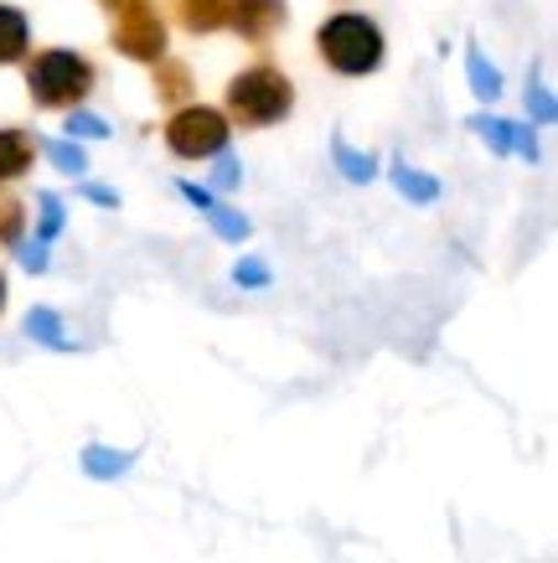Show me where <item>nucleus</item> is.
Returning a JSON list of instances; mask_svg holds the SVG:
<instances>
[{
	"mask_svg": "<svg viewBox=\"0 0 558 563\" xmlns=\"http://www.w3.org/2000/svg\"><path fill=\"white\" fill-rule=\"evenodd\" d=\"M289 109H295V84L270 63H254L228 84V114L222 120L243 124V130H264V124L285 120Z\"/></svg>",
	"mask_w": 558,
	"mask_h": 563,
	"instance_id": "obj_1",
	"label": "nucleus"
},
{
	"mask_svg": "<svg viewBox=\"0 0 558 563\" xmlns=\"http://www.w3.org/2000/svg\"><path fill=\"white\" fill-rule=\"evenodd\" d=\"M94 63L68 47H47L26 63V93L36 109H78L94 93Z\"/></svg>",
	"mask_w": 558,
	"mask_h": 563,
	"instance_id": "obj_2",
	"label": "nucleus"
},
{
	"mask_svg": "<svg viewBox=\"0 0 558 563\" xmlns=\"http://www.w3.org/2000/svg\"><path fill=\"white\" fill-rule=\"evenodd\" d=\"M316 52L331 73H347V78H362V73L383 68V32L378 21L357 16V11H341V16L321 21L316 32Z\"/></svg>",
	"mask_w": 558,
	"mask_h": 563,
	"instance_id": "obj_3",
	"label": "nucleus"
},
{
	"mask_svg": "<svg viewBox=\"0 0 558 563\" xmlns=\"http://www.w3.org/2000/svg\"><path fill=\"white\" fill-rule=\"evenodd\" d=\"M166 145H171V155H182V161H207V155H222V151H228V120H222V109L192 103V109H182V114H171Z\"/></svg>",
	"mask_w": 558,
	"mask_h": 563,
	"instance_id": "obj_4",
	"label": "nucleus"
},
{
	"mask_svg": "<svg viewBox=\"0 0 558 563\" xmlns=\"http://www.w3.org/2000/svg\"><path fill=\"white\" fill-rule=\"evenodd\" d=\"M114 52L135 57V63H161L166 57V21L155 11H135V16H119L114 21Z\"/></svg>",
	"mask_w": 558,
	"mask_h": 563,
	"instance_id": "obj_5",
	"label": "nucleus"
},
{
	"mask_svg": "<svg viewBox=\"0 0 558 563\" xmlns=\"http://www.w3.org/2000/svg\"><path fill=\"white\" fill-rule=\"evenodd\" d=\"M285 21H289L285 0H228V26L243 42H270Z\"/></svg>",
	"mask_w": 558,
	"mask_h": 563,
	"instance_id": "obj_6",
	"label": "nucleus"
},
{
	"mask_svg": "<svg viewBox=\"0 0 558 563\" xmlns=\"http://www.w3.org/2000/svg\"><path fill=\"white\" fill-rule=\"evenodd\" d=\"M32 161H36V140L26 135V130H0V187L6 181H21V176L32 172Z\"/></svg>",
	"mask_w": 558,
	"mask_h": 563,
	"instance_id": "obj_7",
	"label": "nucleus"
},
{
	"mask_svg": "<svg viewBox=\"0 0 558 563\" xmlns=\"http://www.w3.org/2000/svg\"><path fill=\"white\" fill-rule=\"evenodd\" d=\"M176 21L186 32H222L228 26V0H176Z\"/></svg>",
	"mask_w": 558,
	"mask_h": 563,
	"instance_id": "obj_8",
	"label": "nucleus"
},
{
	"mask_svg": "<svg viewBox=\"0 0 558 563\" xmlns=\"http://www.w3.org/2000/svg\"><path fill=\"white\" fill-rule=\"evenodd\" d=\"M26 47H32V26H26V16H21L17 5H0V68H6V63H21Z\"/></svg>",
	"mask_w": 558,
	"mask_h": 563,
	"instance_id": "obj_9",
	"label": "nucleus"
},
{
	"mask_svg": "<svg viewBox=\"0 0 558 563\" xmlns=\"http://www.w3.org/2000/svg\"><path fill=\"white\" fill-rule=\"evenodd\" d=\"M26 336H32V342H42V346H52V352H73V336L63 331V316H57V310H47V306H36L32 316H26Z\"/></svg>",
	"mask_w": 558,
	"mask_h": 563,
	"instance_id": "obj_10",
	"label": "nucleus"
},
{
	"mask_svg": "<svg viewBox=\"0 0 558 563\" xmlns=\"http://www.w3.org/2000/svg\"><path fill=\"white\" fill-rule=\"evenodd\" d=\"M186 93H192V73H186V63L161 57V63H155V99H161V103H182Z\"/></svg>",
	"mask_w": 558,
	"mask_h": 563,
	"instance_id": "obj_11",
	"label": "nucleus"
},
{
	"mask_svg": "<svg viewBox=\"0 0 558 563\" xmlns=\"http://www.w3.org/2000/svg\"><path fill=\"white\" fill-rule=\"evenodd\" d=\"M331 155H337V172L347 176V181H372V176H378V161L362 155V151H352L341 135H331Z\"/></svg>",
	"mask_w": 558,
	"mask_h": 563,
	"instance_id": "obj_12",
	"label": "nucleus"
},
{
	"mask_svg": "<svg viewBox=\"0 0 558 563\" xmlns=\"http://www.w3.org/2000/svg\"><path fill=\"white\" fill-rule=\"evenodd\" d=\"M393 187L404 191L408 202H435V197H440V181L424 172H408L404 161H393Z\"/></svg>",
	"mask_w": 558,
	"mask_h": 563,
	"instance_id": "obj_13",
	"label": "nucleus"
},
{
	"mask_svg": "<svg viewBox=\"0 0 558 563\" xmlns=\"http://www.w3.org/2000/svg\"><path fill=\"white\" fill-rule=\"evenodd\" d=\"M466 78H471V88L481 93V99H496V93H502V73L491 68V63L475 47L466 52Z\"/></svg>",
	"mask_w": 558,
	"mask_h": 563,
	"instance_id": "obj_14",
	"label": "nucleus"
},
{
	"mask_svg": "<svg viewBox=\"0 0 558 563\" xmlns=\"http://www.w3.org/2000/svg\"><path fill=\"white\" fill-rule=\"evenodd\" d=\"M84 471L99 481H114L130 471V455H114V450H103V444H94V450H84Z\"/></svg>",
	"mask_w": 558,
	"mask_h": 563,
	"instance_id": "obj_15",
	"label": "nucleus"
},
{
	"mask_svg": "<svg viewBox=\"0 0 558 563\" xmlns=\"http://www.w3.org/2000/svg\"><path fill=\"white\" fill-rule=\"evenodd\" d=\"M207 222H212V233H218L222 243H243L249 239V218H243V212H233V207H212V212H207Z\"/></svg>",
	"mask_w": 558,
	"mask_h": 563,
	"instance_id": "obj_16",
	"label": "nucleus"
},
{
	"mask_svg": "<svg viewBox=\"0 0 558 563\" xmlns=\"http://www.w3.org/2000/svg\"><path fill=\"white\" fill-rule=\"evenodd\" d=\"M21 228H26L21 197H0V243H6V249H21Z\"/></svg>",
	"mask_w": 558,
	"mask_h": 563,
	"instance_id": "obj_17",
	"label": "nucleus"
},
{
	"mask_svg": "<svg viewBox=\"0 0 558 563\" xmlns=\"http://www.w3.org/2000/svg\"><path fill=\"white\" fill-rule=\"evenodd\" d=\"M47 155H52V166H57V172H68V176H84L88 172V155L78 151L73 140H52Z\"/></svg>",
	"mask_w": 558,
	"mask_h": 563,
	"instance_id": "obj_18",
	"label": "nucleus"
},
{
	"mask_svg": "<svg viewBox=\"0 0 558 563\" xmlns=\"http://www.w3.org/2000/svg\"><path fill=\"white\" fill-rule=\"evenodd\" d=\"M63 130H68L73 145H78V140H109V124H103L99 114H84V109H73Z\"/></svg>",
	"mask_w": 558,
	"mask_h": 563,
	"instance_id": "obj_19",
	"label": "nucleus"
},
{
	"mask_svg": "<svg viewBox=\"0 0 558 563\" xmlns=\"http://www.w3.org/2000/svg\"><path fill=\"white\" fill-rule=\"evenodd\" d=\"M471 130H481V135H486V145H491L496 155H512V124H507V120H491V114H475Z\"/></svg>",
	"mask_w": 558,
	"mask_h": 563,
	"instance_id": "obj_20",
	"label": "nucleus"
},
{
	"mask_svg": "<svg viewBox=\"0 0 558 563\" xmlns=\"http://www.w3.org/2000/svg\"><path fill=\"white\" fill-rule=\"evenodd\" d=\"M36 233H42V239H36L42 249L63 233V197H57V191H42V228H36Z\"/></svg>",
	"mask_w": 558,
	"mask_h": 563,
	"instance_id": "obj_21",
	"label": "nucleus"
},
{
	"mask_svg": "<svg viewBox=\"0 0 558 563\" xmlns=\"http://www.w3.org/2000/svg\"><path fill=\"white\" fill-rule=\"evenodd\" d=\"M527 114H533V120H538V124H548V120H554V93H548V88H543V84H533V88H527Z\"/></svg>",
	"mask_w": 558,
	"mask_h": 563,
	"instance_id": "obj_22",
	"label": "nucleus"
},
{
	"mask_svg": "<svg viewBox=\"0 0 558 563\" xmlns=\"http://www.w3.org/2000/svg\"><path fill=\"white\" fill-rule=\"evenodd\" d=\"M238 181H243V166H238L233 155L222 151V155H218V172H212V187H222V191H233V187H238Z\"/></svg>",
	"mask_w": 558,
	"mask_h": 563,
	"instance_id": "obj_23",
	"label": "nucleus"
},
{
	"mask_svg": "<svg viewBox=\"0 0 558 563\" xmlns=\"http://www.w3.org/2000/svg\"><path fill=\"white\" fill-rule=\"evenodd\" d=\"M512 151L523 155V161H538V140H533V130H523V124H512Z\"/></svg>",
	"mask_w": 558,
	"mask_h": 563,
	"instance_id": "obj_24",
	"label": "nucleus"
},
{
	"mask_svg": "<svg viewBox=\"0 0 558 563\" xmlns=\"http://www.w3.org/2000/svg\"><path fill=\"white\" fill-rule=\"evenodd\" d=\"M233 279H238V285H270V269H264L259 258H249V264H238V269H233Z\"/></svg>",
	"mask_w": 558,
	"mask_h": 563,
	"instance_id": "obj_25",
	"label": "nucleus"
},
{
	"mask_svg": "<svg viewBox=\"0 0 558 563\" xmlns=\"http://www.w3.org/2000/svg\"><path fill=\"white\" fill-rule=\"evenodd\" d=\"M182 197H186L192 207H203V212H212V207H218V197H212L207 187H197V181H182Z\"/></svg>",
	"mask_w": 558,
	"mask_h": 563,
	"instance_id": "obj_26",
	"label": "nucleus"
},
{
	"mask_svg": "<svg viewBox=\"0 0 558 563\" xmlns=\"http://www.w3.org/2000/svg\"><path fill=\"white\" fill-rule=\"evenodd\" d=\"M21 264H26L32 274H42L47 269V249H42V243H26V249H21Z\"/></svg>",
	"mask_w": 558,
	"mask_h": 563,
	"instance_id": "obj_27",
	"label": "nucleus"
},
{
	"mask_svg": "<svg viewBox=\"0 0 558 563\" xmlns=\"http://www.w3.org/2000/svg\"><path fill=\"white\" fill-rule=\"evenodd\" d=\"M99 5H109L114 16H135V11H151V0H99Z\"/></svg>",
	"mask_w": 558,
	"mask_h": 563,
	"instance_id": "obj_28",
	"label": "nucleus"
},
{
	"mask_svg": "<svg viewBox=\"0 0 558 563\" xmlns=\"http://www.w3.org/2000/svg\"><path fill=\"white\" fill-rule=\"evenodd\" d=\"M84 197H88V202H99V207H119V191L94 187V181H84Z\"/></svg>",
	"mask_w": 558,
	"mask_h": 563,
	"instance_id": "obj_29",
	"label": "nucleus"
},
{
	"mask_svg": "<svg viewBox=\"0 0 558 563\" xmlns=\"http://www.w3.org/2000/svg\"><path fill=\"white\" fill-rule=\"evenodd\" d=\"M0 310H6V274H0Z\"/></svg>",
	"mask_w": 558,
	"mask_h": 563,
	"instance_id": "obj_30",
	"label": "nucleus"
}]
</instances>
